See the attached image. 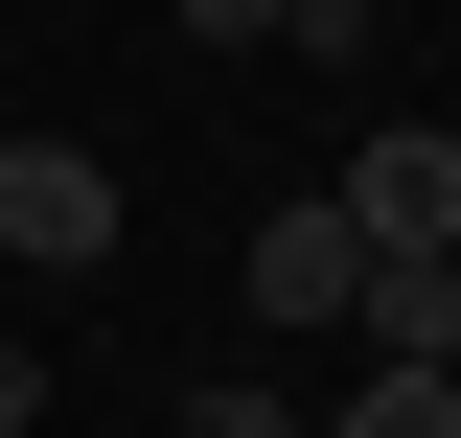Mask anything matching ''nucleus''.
Listing matches in <instances>:
<instances>
[{
    "label": "nucleus",
    "instance_id": "f257e3e1",
    "mask_svg": "<svg viewBox=\"0 0 461 438\" xmlns=\"http://www.w3.org/2000/svg\"><path fill=\"white\" fill-rule=\"evenodd\" d=\"M115 231H139V185H115V139H0V254L23 277H115Z\"/></svg>",
    "mask_w": 461,
    "mask_h": 438
},
{
    "label": "nucleus",
    "instance_id": "423d86ee",
    "mask_svg": "<svg viewBox=\"0 0 461 438\" xmlns=\"http://www.w3.org/2000/svg\"><path fill=\"white\" fill-rule=\"evenodd\" d=\"M185 438H323V415H300L277 370H208V392H185Z\"/></svg>",
    "mask_w": 461,
    "mask_h": 438
},
{
    "label": "nucleus",
    "instance_id": "f03ea898",
    "mask_svg": "<svg viewBox=\"0 0 461 438\" xmlns=\"http://www.w3.org/2000/svg\"><path fill=\"white\" fill-rule=\"evenodd\" d=\"M346 231H369V254H461V139L438 115H369V139H346Z\"/></svg>",
    "mask_w": 461,
    "mask_h": 438
},
{
    "label": "nucleus",
    "instance_id": "7ed1b4c3",
    "mask_svg": "<svg viewBox=\"0 0 461 438\" xmlns=\"http://www.w3.org/2000/svg\"><path fill=\"white\" fill-rule=\"evenodd\" d=\"M346 277H369V231H346V185H300V208H254V254H230V300L323 346V324H346Z\"/></svg>",
    "mask_w": 461,
    "mask_h": 438
},
{
    "label": "nucleus",
    "instance_id": "20e7f679",
    "mask_svg": "<svg viewBox=\"0 0 461 438\" xmlns=\"http://www.w3.org/2000/svg\"><path fill=\"white\" fill-rule=\"evenodd\" d=\"M346 346H415V370H461V254H369V277H346Z\"/></svg>",
    "mask_w": 461,
    "mask_h": 438
},
{
    "label": "nucleus",
    "instance_id": "6e6552de",
    "mask_svg": "<svg viewBox=\"0 0 461 438\" xmlns=\"http://www.w3.org/2000/svg\"><path fill=\"white\" fill-rule=\"evenodd\" d=\"M185 47H208V69H254V47H277V0H185Z\"/></svg>",
    "mask_w": 461,
    "mask_h": 438
},
{
    "label": "nucleus",
    "instance_id": "39448f33",
    "mask_svg": "<svg viewBox=\"0 0 461 438\" xmlns=\"http://www.w3.org/2000/svg\"><path fill=\"white\" fill-rule=\"evenodd\" d=\"M323 438H461V370H415V346H369V370L323 392Z\"/></svg>",
    "mask_w": 461,
    "mask_h": 438
},
{
    "label": "nucleus",
    "instance_id": "0eeeda50",
    "mask_svg": "<svg viewBox=\"0 0 461 438\" xmlns=\"http://www.w3.org/2000/svg\"><path fill=\"white\" fill-rule=\"evenodd\" d=\"M277 47L300 69H369V0H277Z\"/></svg>",
    "mask_w": 461,
    "mask_h": 438
},
{
    "label": "nucleus",
    "instance_id": "1a4fd4ad",
    "mask_svg": "<svg viewBox=\"0 0 461 438\" xmlns=\"http://www.w3.org/2000/svg\"><path fill=\"white\" fill-rule=\"evenodd\" d=\"M0 438H47V346H23V324H0Z\"/></svg>",
    "mask_w": 461,
    "mask_h": 438
}]
</instances>
